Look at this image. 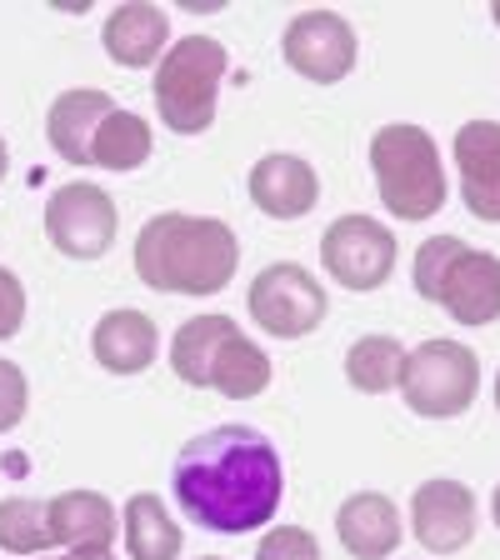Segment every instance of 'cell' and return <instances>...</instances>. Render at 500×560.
<instances>
[{
    "instance_id": "obj_16",
    "label": "cell",
    "mask_w": 500,
    "mask_h": 560,
    "mask_svg": "<svg viewBox=\"0 0 500 560\" xmlns=\"http://www.w3.org/2000/svg\"><path fill=\"white\" fill-rule=\"evenodd\" d=\"M91 350L111 375H140V371H151L155 355H161V330H155V320L146 311L120 305V311H105L95 320Z\"/></svg>"
},
{
    "instance_id": "obj_11",
    "label": "cell",
    "mask_w": 500,
    "mask_h": 560,
    "mask_svg": "<svg viewBox=\"0 0 500 560\" xmlns=\"http://www.w3.org/2000/svg\"><path fill=\"white\" fill-rule=\"evenodd\" d=\"M410 530L431 556H455L476 536V490L461 480H426L410 495Z\"/></svg>"
},
{
    "instance_id": "obj_4",
    "label": "cell",
    "mask_w": 500,
    "mask_h": 560,
    "mask_svg": "<svg viewBox=\"0 0 500 560\" xmlns=\"http://www.w3.org/2000/svg\"><path fill=\"white\" fill-rule=\"evenodd\" d=\"M371 175L381 190V206L396 221H431L451 190L441 145L431 140V130L410 126V120H391L371 136Z\"/></svg>"
},
{
    "instance_id": "obj_25",
    "label": "cell",
    "mask_w": 500,
    "mask_h": 560,
    "mask_svg": "<svg viewBox=\"0 0 500 560\" xmlns=\"http://www.w3.org/2000/svg\"><path fill=\"white\" fill-rule=\"evenodd\" d=\"M256 560H321V540L305 525H276L260 536Z\"/></svg>"
},
{
    "instance_id": "obj_12",
    "label": "cell",
    "mask_w": 500,
    "mask_h": 560,
    "mask_svg": "<svg viewBox=\"0 0 500 560\" xmlns=\"http://www.w3.org/2000/svg\"><path fill=\"white\" fill-rule=\"evenodd\" d=\"M455 171H461V200L476 221L500 225V126L496 120H466L451 140Z\"/></svg>"
},
{
    "instance_id": "obj_19",
    "label": "cell",
    "mask_w": 500,
    "mask_h": 560,
    "mask_svg": "<svg viewBox=\"0 0 500 560\" xmlns=\"http://www.w3.org/2000/svg\"><path fill=\"white\" fill-rule=\"evenodd\" d=\"M120 536H126L130 560H175L181 546H186V530L171 521L161 495L140 490L126 501V515H120Z\"/></svg>"
},
{
    "instance_id": "obj_14",
    "label": "cell",
    "mask_w": 500,
    "mask_h": 560,
    "mask_svg": "<svg viewBox=\"0 0 500 560\" xmlns=\"http://www.w3.org/2000/svg\"><path fill=\"white\" fill-rule=\"evenodd\" d=\"M101 46H105V56L126 70L161 66V56L171 50V15L161 5H151V0L116 5L101 25Z\"/></svg>"
},
{
    "instance_id": "obj_10",
    "label": "cell",
    "mask_w": 500,
    "mask_h": 560,
    "mask_svg": "<svg viewBox=\"0 0 500 560\" xmlns=\"http://www.w3.org/2000/svg\"><path fill=\"white\" fill-rule=\"evenodd\" d=\"M280 56L305 81L336 85L356 70L361 46H356V25L340 11H301L280 35Z\"/></svg>"
},
{
    "instance_id": "obj_31",
    "label": "cell",
    "mask_w": 500,
    "mask_h": 560,
    "mask_svg": "<svg viewBox=\"0 0 500 560\" xmlns=\"http://www.w3.org/2000/svg\"><path fill=\"white\" fill-rule=\"evenodd\" d=\"M5 165H11V151H5V140H0V180H5Z\"/></svg>"
},
{
    "instance_id": "obj_1",
    "label": "cell",
    "mask_w": 500,
    "mask_h": 560,
    "mask_svg": "<svg viewBox=\"0 0 500 560\" xmlns=\"http://www.w3.org/2000/svg\"><path fill=\"white\" fill-rule=\"evenodd\" d=\"M175 501L200 530L245 536L276 521L286 495V466L256 425H216L175 455Z\"/></svg>"
},
{
    "instance_id": "obj_27",
    "label": "cell",
    "mask_w": 500,
    "mask_h": 560,
    "mask_svg": "<svg viewBox=\"0 0 500 560\" xmlns=\"http://www.w3.org/2000/svg\"><path fill=\"white\" fill-rule=\"evenodd\" d=\"M25 326V285L15 270L0 266V340H11Z\"/></svg>"
},
{
    "instance_id": "obj_9",
    "label": "cell",
    "mask_w": 500,
    "mask_h": 560,
    "mask_svg": "<svg viewBox=\"0 0 500 560\" xmlns=\"http://www.w3.org/2000/svg\"><path fill=\"white\" fill-rule=\"evenodd\" d=\"M396 235L371 215H340L321 235V260H326L330 280L346 291H381L396 270Z\"/></svg>"
},
{
    "instance_id": "obj_5",
    "label": "cell",
    "mask_w": 500,
    "mask_h": 560,
    "mask_svg": "<svg viewBox=\"0 0 500 560\" xmlns=\"http://www.w3.org/2000/svg\"><path fill=\"white\" fill-rule=\"evenodd\" d=\"M231 70L221 40L210 35H181L155 66V116L175 130V136H200L216 126V101H221V81Z\"/></svg>"
},
{
    "instance_id": "obj_29",
    "label": "cell",
    "mask_w": 500,
    "mask_h": 560,
    "mask_svg": "<svg viewBox=\"0 0 500 560\" xmlns=\"http://www.w3.org/2000/svg\"><path fill=\"white\" fill-rule=\"evenodd\" d=\"M186 11H196V15H216V11H221V0H186Z\"/></svg>"
},
{
    "instance_id": "obj_21",
    "label": "cell",
    "mask_w": 500,
    "mask_h": 560,
    "mask_svg": "<svg viewBox=\"0 0 500 560\" xmlns=\"http://www.w3.org/2000/svg\"><path fill=\"white\" fill-rule=\"evenodd\" d=\"M231 330H235L231 315H190L171 340V371L186 385H196V390H210V365H216V350H221V340Z\"/></svg>"
},
{
    "instance_id": "obj_18",
    "label": "cell",
    "mask_w": 500,
    "mask_h": 560,
    "mask_svg": "<svg viewBox=\"0 0 500 560\" xmlns=\"http://www.w3.org/2000/svg\"><path fill=\"white\" fill-rule=\"evenodd\" d=\"M50 511V540L70 550H111L116 540V505L101 490H66L46 505Z\"/></svg>"
},
{
    "instance_id": "obj_26",
    "label": "cell",
    "mask_w": 500,
    "mask_h": 560,
    "mask_svg": "<svg viewBox=\"0 0 500 560\" xmlns=\"http://www.w3.org/2000/svg\"><path fill=\"white\" fill-rule=\"evenodd\" d=\"M25 406H31V385H25V371H21V365H11V361H0V435L21 425Z\"/></svg>"
},
{
    "instance_id": "obj_8",
    "label": "cell",
    "mask_w": 500,
    "mask_h": 560,
    "mask_svg": "<svg viewBox=\"0 0 500 560\" xmlns=\"http://www.w3.org/2000/svg\"><path fill=\"white\" fill-rule=\"evenodd\" d=\"M120 215L116 200L105 196L91 180H66V186L50 190L46 200V235L60 256L70 260H101L111 245H116Z\"/></svg>"
},
{
    "instance_id": "obj_24",
    "label": "cell",
    "mask_w": 500,
    "mask_h": 560,
    "mask_svg": "<svg viewBox=\"0 0 500 560\" xmlns=\"http://www.w3.org/2000/svg\"><path fill=\"white\" fill-rule=\"evenodd\" d=\"M50 511L46 501H31V495H5L0 501V550L11 556H40L50 550Z\"/></svg>"
},
{
    "instance_id": "obj_20",
    "label": "cell",
    "mask_w": 500,
    "mask_h": 560,
    "mask_svg": "<svg viewBox=\"0 0 500 560\" xmlns=\"http://www.w3.org/2000/svg\"><path fill=\"white\" fill-rule=\"evenodd\" d=\"M266 385H270V355L235 326L231 336L221 340V350H216L210 390H221V396H231V400H251V396H260Z\"/></svg>"
},
{
    "instance_id": "obj_7",
    "label": "cell",
    "mask_w": 500,
    "mask_h": 560,
    "mask_svg": "<svg viewBox=\"0 0 500 560\" xmlns=\"http://www.w3.org/2000/svg\"><path fill=\"white\" fill-rule=\"evenodd\" d=\"M245 305H251V320L276 340L311 336L330 311L326 285L305 266H295V260H276V266L260 270V276L251 280V291H245Z\"/></svg>"
},
{
    "instance_id": "obj_15",
    "label": "cell",
    "mask_w": 500,
    "mask_h": 560,
    "mask_svg": "<svg viewBox=\"0 0 500 560\" xmlns=\"http://www.w3.org/2000/svg\"><path fill=\"white\" fill-rule=\"evenodd\" d=\"M336 536L356 560H391L400 536H406V525H400V511L391 495H381V490H356L336 511Z\"/></svg>"
},
{
    "instance_id": "obj_2",
    "label": "cell",
    "mask_w": 500,
    "mask_h": 560,
    "mask_svg": "<svg viewBox=\"0 0 500 560\" xmlns=\"http://www.w3.org/2000/svg\"><path fill=\"white\" fill-rule=\"evenodd\" d=\"M241 241L216 215L161 210L136 235V276L161 295H216L235 280Z\"/></svg>"
},
{
    "instance_id": "obj_6",
    "label": "cell",
    "mask_w": 500,
    "mask_h": 560,
    "mask_svg": "<svg viewBox=\"0 0 500 560\" xmlns=\"http://www.w3.org/2000/svg\"><path fill=\"white\" fill-rule=\"evenodd\" d=\"M400 396L426 420L466 416L480 396V355L461 340H420L416 350H406Z\"/></svg>"
},
{
    "instance_id": "obj_22",
    "label": "cell",
    "mask_w": 500,
    "mask_h": 560,
    "mask_svg": "<svg viewBox=\"0 0 500 560\" xmlns=\"http://www.w3.org/2000/svg\"><path fill=\"white\" fill-rule=\"evenodd\" d=\"M155 151V136L151 126L136 116V110H111V116L101 120V130H95V151H91V165H101V171H140V165L151 161Z\"/></svg>"
},
{
    "instance_id": "obj_32",
    "label": "cell",
    "mask_w": 500,
    "mask_h": 560,
    "mask_svg": "<svg viewBox=\"0 0 500 560\" xmlns=\"http://www.w3.org/2000/svg\"><path fill=\"white\" fill-rule=\"evenodd\" d=\"M490 21H496V25H500V0H496V5H490Z\"/></svg>"
},
{
    "instance_id": "obj_30",
    "label": "cell",
    "mask_w": 500,
    "mask_h": 560,
    "mask_svg": "<svg viewBox=\"0 0 500 560\" xmlns=\"http://www.w3.org/2000/svg\"><path fill=\"white\" fill-rule=\"evenodd\" d=\"M490 521H496V530H500V486H496V495H490Z\"/></svg>"
},
{
    "instance_id": "obj_23",
    "label": "cell",
    "mask_w": 500,
    "mask_h": 560,
    "mask_svg": "<svg viewBox=\"0 0 500 560\" xmlns=\"http://www.w3.org/2000/svg\"><path fill=\"white\" fill-rule=\"evenodd\" d=\"M400 371H406V346L396 336H361L346 350V381L361 396L400 390Z\"/></svg>"
},
{
    "instance_id": "obj_13",
    "label": "cell",
    "mask_w": 500,
    "mask_h": 560,
    "mask_svg": "<svg viewBox=\"0 0 500 560\" xmlns=\"http://www.w3.org/2000/svg\"><path fill=\"white\" fill-rule=\"evenodd\" d=\"M251 200L266 210L270 221H301L321 200V175L301 155L270 151L251 165Z\"/></svg>"
},
{
    "instance_id": "obj_28",
    "label": "cell",
    "mask_w": 500,
    "mask_h": 560,
    "mask_svg": "<svg viewBox=\"0 0 500 560\" xmlns=\"http://www.w3.org/2000/svg\"><path fill=\"white\" fill-rule=\"evenodd\" d=\"M46 560H116L111 550H70V556H46Z\"/></svg>"
},
{
    "instance_id": "obj_3",
    "label": "cell",
    "mask_w": 500,
    "mask_h": 560,
    "mask_svg": "<svg viewBox=\"0 0 500 560\" xmlns=\"http://www.w3.org/2000/svg\"><path fill=\"white\" fill-rule=\"evenodd\" d=\"M410 276H416L420 301L441 305L455 326L500 320V256L476 250L461 235H431L416 250Z\"/></svg>"
},
{
    "instance_id": "obj_33",
    "label": "cell",
    "mask_w": 500,
    "mask_h": 560,
    "mask_svg": "<svg viewBox=\"0 0 500 560\" xmlns=\"http://www.w3.org/2000/svg\"><path fill=\"white\" fill-rule=\"evenodd\" d=\"M200 560H225V556H200Z\"/></svg>"
},
{
    "instance_id": "obj_17",
    "label": "cell",
    "mask_w": 500,
    "mask_h": 560,
    "mask_svg": "<svg viewBox=\"0 0 500 560\" xmlns=\"http://www.w3.org/2000/svg\"><path fill=\"white\" fill-rule=\"evenodd\" d=\"M116 110V101L95 85H75V91H60L50 101V116H46V140L50 151L70 165H91V151H95V130L101 120Z\"/></svg>"
}]
</instances>
